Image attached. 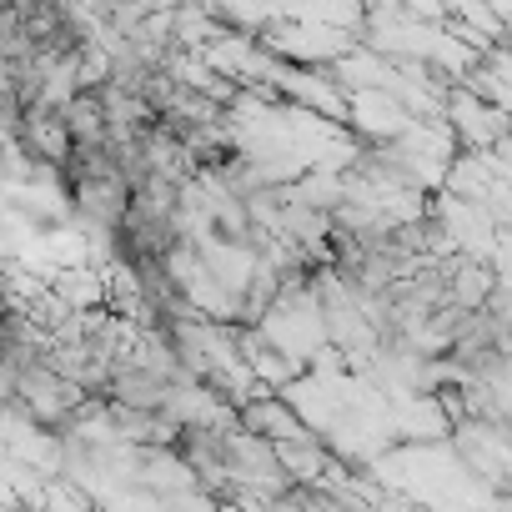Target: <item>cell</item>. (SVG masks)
<instances>
[{
    "label": "cell",
    "mask_w": 512,
    "mask_h": 512,
    "mask_svg": "<svg viewBox=\"0 0 512 512\" xmlns=\"http://www.w3.org/2000/svg\"><path fill=\"white\" fill-rule=\"evenodd\" d=\"M447 126L467 141V146H497L507 131H512V116L497 106V101H487L477 86H452L447 91Z\"/></svg>",
    "instance_id": "6da1fadb"
}]
</instances>
